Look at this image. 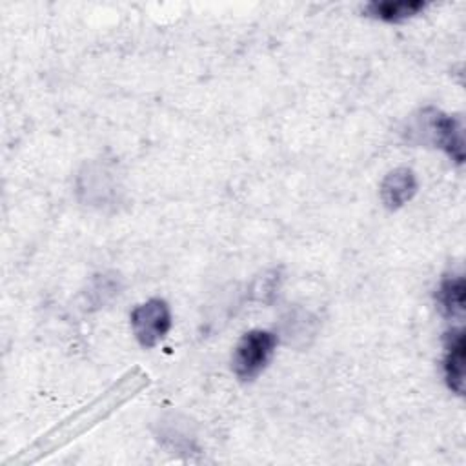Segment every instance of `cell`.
<instances>
[{"instance_id":"7a4b0ae2","label":"cell","mask_w":466,"mask_h":466,"mask_svg":"<svg viewBox=\"0 0 466 466\" xmlns=\"http://www.w3.org/2000/svg\"><path fill=\"white\" fill-rule=\"evenodd\" d=\"M408 137L413 142L431 144L442 149L457 164L464 162V124L461 116L426 107L413 116L408 126Z\"/></svg>"},{"instance_id":"277c9868","label":"cell","mask_w":466,"mask_h":466,"mask_svg":"<svg viewBox=\"0 0 466 466\" xmlns=\"http://www.w3.org/2000/svg\"><path fill=\"white\" fill-rule=\"evenodd\" d=\"M131 329L142 348L157 346L171 328V311L164 299H149L138 304L131 315Z\"/></svg>"},{"instance_id":"6da1fadb","label":"cell","mask_w":466,"mask_h":466,"mask_svg":"<svg viewBox=\"0 0 466 466\" xmlns=\"http://www.w3.org/2000/svg\"><path fill=\"white\" fill-rule=\"evenodd\" d=\"M149 384V377L140 368H133L127 373H124L116 382H113L104 393H100L96 399H93L89 404L78 408L66 419H62L56 426L47 430L44 435L35 439L31 444L22 448L16 455L7 459L5 466H24L33 464L47 455H51L55 450H60L62 446L69 444L104 419H107L115 410H118L124 402H127L131 397H135L140 390H144Z\"/></svg>"},{"instance_id":"ba28073f","label":"cell","mask_w":466,"mask_h":466,"mask_svg":"<svg viewBox=\"0 0 466 466\" xmlns=\"http://www.w3.org/2000/svg\"><path fill=\"white\" fill-rule=\"evenodd\" d=\"M426 2L422 0H382L370 2L364 9L370 16L379 18L382 22H402L424 11Z\"/></svg>"},{"instance_id":"52a82bcc","label":"cell","mask_w":466,"mask_h":466,"mask_svg":"<svg viewBox=\"0 0 466 466\" xmlns=\"http://www.w3.org/2000/svg\"><path fill=\"white\" fill-rule=\"evenodd\" d=\"M437 304L450 319H462L466 308V282L462 275H450L442 279L437 289Z\"/></svg>"},{"instance_id":"3957f363","label":"cell","mask_w":466,"mask_h":466,"mask_svg":"<svg viewBox=\"0 0 466 466\" xmlns=\"http://www.w3.org/2000/svg\"><path fill=\"white\" fill-rule=\"evenodd\" d=\"M277 346V335L268 329H251L237 342L231 370L240 380H253L268 366Z\"/></svg>"},{"instance_id":"8992f818","label":"cell","mask_w":466,"mask_h":466,"mask_svg":"<svg viewBox=\"0 0 466 466\" xmlns=\"http://www.w3.org/2000/svg\"><path fill=\"white\" fill-rule=\"evenodd\" d=\"M417 193V178L410 167H397L390 171L380 184L382 204L395 211L413 198Z\"/></svg>"},{"instance_id":"5b68a950","label":"cell","mask_w":466,"mask_h":466,"mask_svg":"<svg viewBox=\"0 0 466 466\" xmlns=\"http://www.w3.org/2000/svg\"><path fill=\"white\" fill-rule=\"evenodd\" d=\"M444 379L448 388L462 395L464 393V357H466V340L462 328H451L444 337Z\"/></svg>"}]
</instances>
